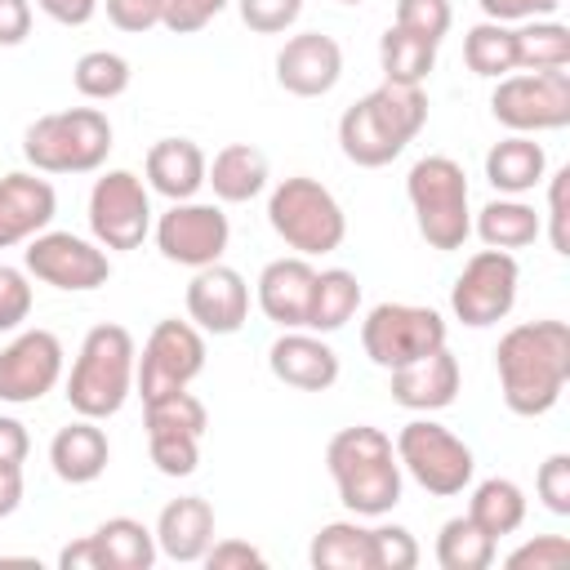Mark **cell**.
I'll list each match as a JSON object with an SVG mask.
<instances>
[{"instance_id":"1","label":"cell","mask_w":570,"mask_h":570,"mask_svg":"<svg viewBox=\"0 0 570 570\" xmlns=\"http://www.w3.org/2000/svg\"><path fill=\"white\" fill-rule=\"evenodd\" d=\"M503 405L521 419L548 414L570 383V325L566 321H521L494 347Z\"/></svg>"},{"instance_id":"2","label":"cell","mask_w":570,"mask_h":570,"mask_svg":"<svg viewBox=\"0 0 570 570\" xmlns=\"http://www.w3.org/2000/svg\"><path fill=\"white\" fill-rule=\"evenodd\" d=\"M428 125V94L423 85H392L383 80L365 98H356L338 116V147L352 165L361 169H383L392 165L414 134Z\"/></svg>"},{"instance_id":"3","label":"cell","mask_w":570,"mask_h":570,"mask_svg":"<svg viewBox=\"0 0 570 570\" xmlns=\"http://www.w3.org/2000/svg\"><path fill=\"white\" fill-rule=\"evenodd\" d=\"M325 468L334 476L338 503L352 517H387L401 503V463L383 428L352 423L334 432L325 445Z\"/></svg>"},{"instance_id":"4","label":"cell","mask_w":570,"mask_h":570,"mask_svg":"<svg viewBox=\"0 0 570 570\" xmlns=\"http://www.w3.org/2000/svg\"><path fill=\"white\" fill-rule=\"evenodd\" d=\"M134 374H138V347H134V334L125 325H94L71 361V374H67V405L80 414V419H111L120 414V405L129 401L134 392Z\"/></svg>"},{"instance_id":"5","label":"cell","mask_w":570,"mask_h":570,"mask_svg":"<svg viewBox=\"0 0 570 570\" xmlns=\"http://www.w3.org/2000/svg\"><path fill=\"white\" fill-rule=\"evenodd\" d=\"M111 120L98 107L36 116L22 134V156L36 174H94L111 151Z\"/></svg>"},{"instance_id":"6","label":"cell","mask_w":570,"mask_h":570,"mask_svg":"<svg viewBox=\"0 0 570 570\" xmlns=\"http://www.w3.org/2000/svg\"><path fill=\"white\" fill-rule=\"evenodd\" d=\"M405 196L419 223V236L450 254L463 249L472 236V209H468V174L454 156H423L405 174Z\"/></svg>"},{"instance_id":"7","label":"cell","mask_w":570,"mask_h":570,"mask_svg":"<svg viewBox=\"0 0 570 570\" xmlns=\"http://www.w3.org/2000/svg\"><path fill=\"white\" fill-rule=\"evenodd\" d=\"M267 223L272 232L303 258L316 254H334L347 236V214L334 200V191L307 174L281 178L267 196Z\"/></svg>"},{"instance_id":"8","label":"cell","mask_w":570,"mask_h":570,"mask_svg":"<svg viewBox=\"0 0 570 570\" xmlns=\"http://www.w3.org/2000/svg\"><path fill=\"white\" fill-rule=\"evenodd\" d=\"M392 445H396L401 472H410L428 494L450 499V494H463L472 485V472H476L472 445L463 436H454L445 423H436V419H410L396 432Z\"/></svg>"},{"instance_id":"9","label":"cell","mask_w":570,"mask_h":570,"mask_svg":"<svg viewBox=\"0 0 570 570\" xmlns=\"http://www.w3.org/2000/svg\"><path fill=\"white\" fill-rule=\"evenodd\" d=\"M445 334L441 312L423 303H379L361 321V347L379 370H396L445 347Z\"/></svg>"},{"instance_id":"10","label":"cell","mask_w":570,"mask_h":570,"mask_svg":"<svg viewBox=\"0 0 570 570\" xmlns=\"http://www.w3.org/2000/svg\"><path fill=\"white\" fill-rule=\"evenodd\" d=\"M490 116L508 134H548L570 125V71H517L499 76Z\"/></svg>"},{"instance_id":"11","label":"cell","mask_w":570,"mask_h":570,"mask_svg":"<svg viewBox=\"0 0 570 570\" xmlns=\"http://www.w3.org/2000/svg\"><path fill=\"white\" fill-rule=\"evenodd\" d=\"M89 232L102 249H138L151 232V196L134 169H107L89 187Z\"/></svg>"},{"instance_id":"12","label":"cell","mask_w":570,"mask_h":570,"mask_svg":"<svg viewBox=\"0 0 570 570\" xmlns=\"http://www.w3.org/2000/svg\"><path fill=\"white\" fill-rule=\"evenodd\" d=\"M517 281H521V267L508 249H476L450 285L454 321H463L468 330L499 325L517 303Z\"/></svg>"},{"instance_id":"13","label":"cell","mask_w":570,"mask_h":570,"mask_svg":"<svg viewBox=\"0 0 570 570\" xmlns=\"http://www.w3.org/2000/svg\"><path fill=\"white\" fill-rule=\"evenodd\" d=\"M22 267H27V276H36L62 294H89V289L107 285V276H111V258L98 240H85L76 232H49V227L27 240Z\"/></svg>"},{"instance_id":"14","label":"cell","mask_w":570,"mask_h":570,"mask_svg":"<svg viewBox=\"0 0 570 570\" xmlns=\"http://www.w3.org/2000/svg\"><path fill=\"white\" fill-rule=\"evenodd\" d=\"M200 370H205V334L191 321L165 316V321H156V330L142 343L134 387H138L142 401H156L165 392L187 387Z\"/></svg>"},{"instance_id":"15","label":"cell","mask_w":570,"mask_h":570,"mask_svg":"<svg viewBox=\"0 0 570 570\" xmlns=\"http://www.w3.org/2000/svg\"><path fill=\"white\" fill-rule=\"evenodd\" d=\"M227 240H232V223L218 205L209 200H174L160 218H156V249L178 263V267H209V263H223L227 254Z\"/></svg>"},{"instance_id":"16","label":"cell","mask_w":570,"mask_h":570,"mask_svg":"<svg viewBox=\"0 0 570 570\" xmlns=\"http://www.w3.org/2000/svg\"><path fill=\"white\" fill-rule=\"evenodd\" d=\"M62 338L53 330H22L0 347V401L36 405L62 379Z\"/></svg>"},{"instance_id":"17","label":"cell","mask_w":570,"mask_h":570,"mask_svg":"<svg viewBox=\"0 0 570 570\" xmlns=\"http://www.w3.org/2000/svg\"><path fill=\"white\" fill-rule=\"evenodd\" d=\"M187 321L200 334H236L249 321V285L236 267L209 263L196 267L187 285Z\"/></svg>"},{"instance_id":"18","label":"cell","mask_w":570,"mask_h":570,"mask_svg":"<svg viewBox=\"0 0 570 570\" xmlns=\"http://www.w3.org/2000/svg\"><path fill=\"white\" fill-rule=\"evenodd\" d=\"M343 76V49L325 31H298L276 53V85L294 98H325Z\"/></svg>"},{"instance_id":"19","label":"cell","mask_w":570,"mask_h":570,"mask_svg":"<svg viewBox=\"0 0 570 570\" xmlns=\"http://www.w3.org/2000/svg\"><path fill=\"white\" fill-rule=\"evenodd\" d=\"M58 214V191L36 169H13L0 178V249L27 245Z\"/></svg>"},{"instance_id":"20","label":"cell","mask_w":570,"mask_h":570,"mask_svg":"<svg viewBox=\"0 0 570 570\" xmlns=\"http://www.w3.org/2000/svg\"><path fill=\"white\" fill-rule=\"evenodd\" d=\"M267 370L285 387L298 392H330L338 383V352L316 330H285L267 347Z\"/></svg>"},{"instance_id":"21","label":"cell","mask_w":570,"mask_h":570,"mask_svg":"<svg viewBox=\"0 0 570 570\" xmlns=\"http://www.w3.org/2000/svg\"><path fill=\"white\" fill-rule=\"evenodd\" d=\"M387 374H392V383H387L392 401L414 410V414H436V410L454 405L459 383H463V370H459L450 347H436V352H428L410 365H396Z\"/></svg>"},{"instance_id":"22","label":"cell","mask_w":570,"mask_h":570,"mask_svg":"<svg viewBox=\"0 0 570 570\" xmlns=\"http://www.w3.org/2000/svg\"><path fill=\"white\" fill-rule=\"evenodd\" d=\"M312 281H316V267L303 254L272 258L254 281L258 312L281 330H303L307 325V303H312Z\"/></svg>"},{"instance_id":"23","label":"cell","mask_w":570,"mask_h":570,"mask_svg":"<svg viewBox=\"0 0 570 570\" xmlns=\"http://www.w3.org/2000/svg\"><path fill=\"white\" fill-rule=\"evenodd\" d=\"M111 463V445H107V432L98 428V419H71L67 428L53 432L49 441V468L58 481L67 485H89L107 472Z\"/></svg>"},{"instance_id":"24","label":"cell","mask_w":570,"mask_h":570,"mask_svg":"<svg viewBox=\"0 0 570 570\" xmlns=\"http://www.w3.org/2000/svg\"><path fill=\"white\" fill-rule=\"evenodd\" d=\"M151 534H156V548H160L169 561H183V566L200 561L205 548L214 543V508H209V499H200V494H178V499H169V503L160 508Z\"/></svg>"},{"instance_id":"25","label":"cell","mask_w":570,"mask_h":570,"mask_svg":"<svg viewBox=\"0 0 570 570\" xmlns=\"http://www.w3.org/2000/svg\"><path fill=\"white\" fill-rule=\"evenodd\" d=\"M205 165L209 156L191 138H160L147 147L142 174H147V187L160 191L165 200H191L205 187Z\"/></svg>"},{"instance_id":"26","label":"cell","mask_w":570,"mask_h":570,"mask_svg":"<svg viewBox=\"0 0 570 570\" xmlns=\"http://www.w3.org/2000/svg\"><path fill=\"white\" fill-rule=\"evenodd\" d=\"M548 156L534 142V134H508L485 151V178L499 196H525L543 183Z\"/></svg>"},{"instance_id":"27","label":"cell","mask_w":570,"mask_h":570,"mask_svg":"<svg viewBox=\"0 0 570 570\" xmlns=\"http://www.w3.org/2000/svg\"><path fill=\"white\" fill-rule=\"evenodd\" d=\"M205 183L223 205H245L267 187V156L254 142H227L205 165Z\"/></svg>"},{"instance_id":"28","label":"cell","mask_w":570,"mask_h":570,"mask_svg":"<svg viewBox=\"0 0 570 570\" xmlns=\"http://www.w3.org/2000/svg\"><path fill=\"white\" fill-rule=\"evenodd\" d=\"M472 232L485 240V249H525L539 240L543 232V218L534 205H525L521 196H494L490 205L476 209L472 218Z\"/></svg>"},{"instance_id":"29","label":"cell","mask_w":570,"mask_h":570,"mask_svg":"<svg viewBox=\"0 0 570 570\" xmlns=\"http://www.w3.org/2000/svg\"><path fill=\"white\" fill-rule=\"evenodd\" d=\"M356 307H361V281H356V272L325 267L312 281V303H307V325L303 330L334 334V330H343L356 316Z\"/></svg>"},{"instance_id":"30","label":"cell","mask_w":570,"mask_h":570,"mask_svg":"<svg viewBox=\"0 0 570 570\" xmlns=\"http://www.w3.org/2000/svg\"><path fill=\"white\" fill-rule=\"evenodd\" d=\"M94 543H98L102 570H151L160 557L156 534L134 517H107L94 530Z\"/></svg>"},{"instance_id":"31","label":"cell","mask_w":570,"mask_h":570,"mask_svg":"<svg viewBox=\"0 0 570 570\" xmlns=\"http://www.w3.org/2000/svg\"><path fill=\"white\" fill-rule=\"evenodd\" d=\"M468 517L490 534V539H503V534H517L521 521H525V490L512 481V476H485L472 499H468Z\"/></svg>"},{"instance_id":"32","label":"cell","mask_w":570,"mask_h":570,"mask_svg":"<svg viewBox=\"0 0 570 570\" xmlns=\"http://www.w3.org/2000/svg\"><path fill=\"white\" fill-rule=\"evenodd\" d=\"M517 71H566L570 67V27L557 18H530L512 27Z\"/></svg>"},{"instance_id":"33","label":"cell","mask_w":570,"mask_h":570,"mask_svg":"<svg viewBox=\"0 0 570 570\" xmlns=\"http://www.w3.org/2000/svg\"><path fill=\"white\" fill-rule=\"evenodd\" d=\"M379 67H383V80H392V85H423L436 67V40L414 36L392 22L379 36Z\"/></svg>"},{"instance_id":"34","label":"cell","mask_w":570,"mask_h":570,"mask_svg":"<svg viewBox=\"0 0 570 570\" xmlns=\"http://www.w3.org/2000/svg\"><path fill=\"white\" fill-rule=\"evenodd\" d=\"M312 570H374L370 530L361 521H330L307 543Z\"/></svg>"},{"instance_id":"35","label":"cell","mask_w":570,"mask_h":570,"mask_svg":"<svg viewBox=\"0 0 570 570\" xmlns=\"http://www.w3.org/2000/svg\"><path fill=\"white\" fill-rule=\"evenodd\" d=\"M494 548L499 539H490L468 512L463 517H450L436 534V566L441 570H485L494 561Z\"/></svg>"},{"instance_id":"36","label":"cell","mask_w":570,"mask_h":570,"mask_svg":"<svg viewBox=\"0 0 570 570\" xmlns=\"http://www.w3.org/2000/svg\"><path fill=\"white\" fill-rule=\"evenodd\" d=\"M129 80H134V67H129V58L116 53V49H89V53H80L76 67H71V85H76V94L89 98V102H111V98H120V94L129 89Z\"/></svg>"},{"instance_id":"37","label":"cell","mask_w":570,"mask_h":570,"mask_svg":"<svg viewBox=\"0 0 570 570\" xmlns=\"http://www.w3.org/2000/svg\"><path fill=\"white\" fill-rule=\"evenodd\" d=\"M463 62L472 76H485V80H499V76H512L517 71V49H512V27L508 22H476L468 36H463Z\"/></svg>"},{"instance_id":"38","label":"cell","mask_w":570,"mask_h":570,"mask_svg":"<svg viewBox=\"0 0 570 570\" xmlns=\"http://www.w3.org/2000/svg\"><path fill=\"white\" fill-rule=\"evenodd\" d=\"M142 419H147V436H205V428H209L205 405L187 387L142 401Z\"/></svg>"},{"instance_id":"39","label":"cell","mask_w":570,"mask_h":570,"mask_svg":"<svg viewBox=\"0 0 570 570\" xmlns=\"http://www.w3.org/2000/svg\"><path fill=\"white\" fill-rule=\"evenodd\" d=\"M370 557H374V570H414L419 566V539L405 525L383 521L370 530Z\"/></svg>"},{"instance_id":"40","label":"cell","mask_w":570,"mask_h":570,"mask_svg":"<svg viewBox=\"0 0 570 570\" xmlns=\"http://www.w3.org/2000/svg\"><path fill=\"white\" fill-rule=\"evenodd\" d=\"M392 22L441 45L450 22H454V9H450V0H396V18Z\"/></svg>"},{"instance_id":"41","label":"cell","mask_w":570,"mask_h":570,"mask_svg":"<svg viewBox=\"0 0 570 570\" xmlns=\"http://www.w3.org/2000/svg\"><path fill=\"white\" fill-rule=\"evenodd\" d=\"M147 454L160 476H191L200 463V436H147Z\"/></svg>"},{"instance_id":"42","label":"cell","mask_w":570,"mask_h":570,"mask_svg":"<svg viewBox=\"0 0 570 570\" xmlns=\"http://www.w3.org/2000/svg\"><path fill=\"white\" fill-rule=\"evenodd\" d=\"M534 494L552 517H570V454L557 450L534 472Z\"/></svg>"},{"instance_id":"43","label":"cell","mask_w":570,"mask_h":570,"mask_svg":"<svg viewBox=\"0 0 570 570\" xmlns=\"http://www.w3.org/2000/svg\"><path fill=\"white\" fill-rule=\"evenodd\" d=\"M236 13L249 31L258 36H281L298 22L303 13V0H236Z\"/></svg>"},{"instance_id":"44","label":"cell","mask_w":570,"mask_h":570,"mask_svg":"<svg viewBox=\"0 0 570 570\" xmlns=\"http://www.w3.org/2000/svg\"><path fill=\"white\" fill-rule=\"evenodd\" d=\"M570 561V539L566 534H534L521 548L508 552L512 570H561Z\"/></svg>"},{"instance_id":"45","label":"cell","mask_w":570,"mask_h":570,"mask_svg":"<svg viewBox=\"0 0 570 570\" xmlns=\"http://www.w3.org/2000/svg\"><path fill=\"white\" fill-rule=\"evenodd\" d=\"M27 316H31L27 267H0V334H13Z\"/></svg>"},{"instance_id":"46","label":"cell","mask_w":570,"mask_h":570,"mask_svg":"<svg viewBox=\"0 0 570 570\" xmlns=\"http://www.w3.org/2000/svg\"><path fill=\"white\" fill-rule=\"evenodd\" d=\"M232 0H160V27H169L174 36H191L200 27H209Z\"/></svg>"},{"instance_id":"47","label":"cell","mask_w":570,"mask_h":570,"mask_svg":"<svg viewBox=\"0 0 570 570\" xmlns=\"http://www.w3.org/2000/svg\"><path fill=\"white\" fill-rule=\"evenodd\" d=\"M570 165H561L552 178H548V240L557 254H570Z\"/></svg>"},{"instance_id":"48","label":"cell","mask_w":570,"mask_h":570,"mask_svg":"<svg viewBox=\"0 0 570 570\" xmlns=\"http://www.w3.org/2000/svg\"><path fill=\"white\" fill-rule=\"evenodd\" d=\"M200 561H205L209 570H249V566L258 570V566H267L263 548H254V543H245V539H214Z\"/></svg>"},{"instance_id":"49","label":"cell","mask_w":570,"mask_h":570,"mask_svg":"<svg viewBox=\"0 0 570 570\" xmlns=\"http://www.w3.org/2000/svg\"><path fill=\"white\" fill-rule=\"evenodd\" d=\"M111 27L129 31V36H142L151 27H160V0H102Z\"/></svg>"},{"instance_id":"50","label":"cell","mask_w":570,"mask_h":570,"mask_svg":"<svg viewBox=\"0 0 570 570\" xmlns=\"http://www.w3.org/2000/svg\"><path fill=\"white\" fill-rule=\"evenodd\" d=\"M490 22H530V18H552L566 0H476Z\"/></svg>"},{"instance_id":"51","label":"cell","mask_w":570,"mask_h":570,"mask_svg":"<svg viewBox=\"0 0 570 570\" xmlns=\"http://www.w3.org/2000/svg\"><path fill=\"white\" fill-rule=\"evenodd\" d=\"M31 36V0H0V45L13 49Z\"/></svg>"},{"instance_id":"52","label":"cell","mask_w":570,"mask_h":570,"mask_svg":"<svg viewBox=\"0 0 570 570\" xmlns=\"http://www.w3.org/2000/svg\"><path fill=\"white\" fill-rule=\"evenodd\" d=\"M98 4H102V0H36V9L49 13V18L62 22V27H85V22L98 13Z\"/></svg>"},{"instance_id":"53","label":"cell","mask_w":570,"mask_h":570,"mask_svg":"<svg viewBox=\"0 0 570 570\" xmlns=\"http://www.w3.org/2000/svg\"><path fill=\"white\" fill-rule=\"evenodd\" d=\"M58 566H62V570H102V557H98V543H94V534H80V539H71V543L58 552Z\"/></svg>"},{"instance_id":"54","label":"cell","mask_w":570,"mask_h":570,"mask_svg":"<svg viewBox=\"0 0 570 570\" xmlns=\"http://www.w3.org/2000/svg\"><path fill=\"white\" fill-rule=\"evenodd\" d=\"M27 450H31L27 428H22L18 419L0 414V463H22V459H27Z\"/></svg>"},{"instance_id":"55","label":"cell","mask_w":570,"mask_h":570,"mask_svg":"<svg viewBox=\"0 0 570 570\" xmlns=\"http://www.w3.org/2000/svg\"><path fill=\"white\" fill-rule=\"evenodd\" d=\"M22 508V463H0V521Z\"/></svg>"},{"instance_id":"56","label":"cell","mask_w":570,"mask_h":570,"mask_svg":"<svg viewBox=\"0 0 570 570\" xmlns=\"http://www.w3.org/2000/svg\"><path fill=\"white\" fill-rule=\"evenodd\" d=\"M338 4H365V0H338Z\"/></svg>"}]
</instances>
